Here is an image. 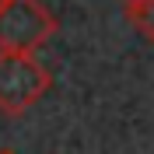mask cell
I'll return each mask as SVG.
<instances>
[{
	"instance_id": "obj_5",
	"label": "cell",
	"mask_w": 154,
	"mask_h": 154,
	"mask_svg": "<svg viewBox=\"0 0 154 154\" xmlns=\"http://www.w3.org/2000/svg\"><path fill=\"white\" fill-rule=\"evenodd\" d=\"M0 154H18V151H11V147H4V151H0Z\"/></svg>"
},
{
	"instance_id": "obj_4",
	"label": "cell",
	"mask_w": 154,
	"mask_h": 154,
	"mask_svg": "<svg viewBox=\"0 0 154 154\" xmlns=\"http://www.w3.org/2000/svg\"><path fill=\"white\" fill-rule=\"evenodd\" d=\"M119 4H123V7H130V4H140V0H119Z\"/></svg>"
},
{
	"instance_id": "obj_3",
	"label": "cell",
	"mask_w": 154,
	"mask_h": 154,
	"mask_svg": "<svg viewBox=\"0 0 154 154\" xmlns=\"http://www.w3.org/2000/svg\"><path fill=\"white\" fill-rule=\"evenodd\" d=\"M126 21H130V25H133L147 42H154V0L130 4V7H126Z\"/></svg>"
},
{
	"instance_id": "obj_6",
	"label": "cell",
	"mask_w": 154,
	"mask_h": 154,
	"mask_svg": "<svg viewBox=\"0 0 154 154\" xmlns=\"http://www.w3.org/2000/svg\"><path fill=\"white\" fill-rule=\"evenodd\" d=\"M0 7H4V0H0Z\"/></svg>"
},
{
	"instance_id": "obj_1",
	"label": "cell",
	"mask_w": 154,
	"mask_h": 154,
	"mask_svg": "<svg viewBox=\"0 0 154 154\" xmlns=\"http://www.w3.org/2000/svg\"><path fill=\"white\" fill-rule=\"evenodd\" d=\"M53 88V74L35 60V53L0 49V116L18 119Z\"/></svg>"
},
{
	"instance_id": "obj_2",
	"label": "cell",
	"mask_w": 154,
	"mask_h": 154,
	"mask_svg": "<svg viewBox=\"0 0 154 154\" xmlns=\"http://www.w3.org/2000/svg\"><path fill=\"white\" fill-rule=\"evenodd\" d=\"M56 35V18L42 0H4L0 7V49L35 53Z\"/></svg>"
}]
</instances>
